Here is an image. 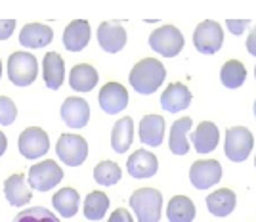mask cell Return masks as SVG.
Returning a JSON list of instances; mask_svg holds the SVG:
<instances>
[{
    "label": "cell",
    "mask_w": 256,
    "mask_h": 222,
    "mask_svg": "<svg viewBox=\"0 0 256 222\" xmlns=\"http://www.w3.org/2000/svg\"><path fill=\"white\" fill-rule=\"evenodd\" d=\"M126 170L132 178H151L159 170V161L148 149H136L128 157Z\"/></svg>",
    "instance_id": "cell-14"
},
{
    "label": "cell",
    "mask_w": 256,
    "mask_h": 222,
    "mask_svg": "<svg viewBox=\"0 0 256 222\" xmlns=\"http://www.w3.org/2000/svg\"><path fill=\"white\" fill-rule=\"evenodd\" d=\"M122 176V170L115 161H102L94 167V180L100 186H115Z\"/></svg>",
    "instance_id": "cell-30"
},
{
    "label": "cell",
    "mask_w": 256,
    "mask_h": 222,
    "mask_svg": "<svg viewBox=\"0 0 256 222\" xmlns=\"http://www.w3.org/2000/svg\"><path fill=\"white\" fill-rule=\"evenodd\" d=\"M218 140H220V130L214 125L212 121H203L201 125H197L195 132L192 134V142L197 153H210L216 146H218Z\"/></svg>",
    "instance_id": "cell-20"
},
{
    "label": "cell",
    "mask_w": 256,
    "mask_h": 222,
    "mask_svg": "<svg viewBox=\"0 0 256 222\" xmlns=\"http://www.w3.org/2000/svg\"><path fill=\"white\" fill-rule=\"evenodd\" d=\"M42 77H44V85L48 86L50 90H58L60 86L64 85L65 64H64V58L58 52H48L44 56Z\"/></svg>",
    "instance_id": "cell-21"
},
{
    "label": "cell",
    "mask_w": 256,
    "mask_h": 222,
    "mask_svg": "<svg viewBox=\"0 0 256 222\" xmlns=\"http://www.w3.org/2000/svg\"><path fill=\"white\" fill-rule=\"evenodd\" d=\"M109 209V197L104 191H90L84 201V216L88 220H102Z\"/></svg>",
    "instance_id": "cell-29"
},
{
    "label": "cell",
    "mask_w": 256,
    "mask_h": 222,
    "mask_svg": "<svg viewBox=\"0 0 256 222\" xmlns=\"http://www.w3.org/2000/svg\"><path fill=\"white\" fill-rule=\"evenodd\" d=\"M224 43V33L220 23L216 22H201L197 29L193 31V44L201 54H216L222 48Z\"/></svg>",
    "instance_id": "cell-8"
},
{
    "label": "cell",
    "mask_w": 256,
    "mask_h": 222,
    "mask_svg": "<svg viewBox=\"0 0 256 222\" xmlns=\"http://www.w3.org/2000/svg\"><path fill=\"white\" fill-rule=\"evenodd\" d=\"M130 207L138 222H159L162 209V193L155 188H140L130 195Z\"/></svg>",
    "instance_id": "cell-2"
},
{
    "label": "cell",
    "mask_w": 256,
    "mask_h": 222,
    "mask_svg": "<svg viewBox=\"0 0 256 222\" xmlns=\"http://www.w3.org/2000/svg\"><path fill=\"white\" fill-rule=\"evenodd\" d=\"M4 195H6L8 203L14 205V207H23V205H27L32 199V191L27 186V180H25L22 172H16V174L6 178V182H4Z\"/></svg>",
    "instance_id": "cell-17"
},
{
    "label": "cell",
    "mask_w": 256,
    "mask_h": 222,
    "mask_svg": "<svg viewBox=\"0 0 256 222\" xmlns=\"http://www.w3.org/2000/svg\"><path fill=\"white\" fill-rule=\"evenodd\" d=\"M78 203H80V195L75 188H62L56 191L52 197L54 209L60 212V216L65 218H73L78 211Z\"/></svg>",
    "instance_id": "cell-24"
},
{
    "label": "cell",
    "mask_w": 256,
    "mask_h": 222,
    "mask_svg": "<svg viewBox=\"0 0 256 222\" xmlns=\"http://www.w3.org/2000/svg\"><path fill=\"white\" fill-rule=\"evenodd\" d=\"M140 142H144L146 146L157 148L162 144L164 138V119L160 115H146L140 121Z\"/></svg>",
    "instance_id": "cell-18"
},
{
    "label": "cell",
    "mask_w": 256,
    "mask_h": 222,
    "mask_svg": "<svg viewBox=\"0 0 256 222\" xmlns=\"http://www.w3.org/2000/svg\"><path fill=\"white\" fill-rule=\"evenodd\" d=\"M100 106L107 115H115L128 106V92L120 83H107L100 90Z\"/></svg>",
    "instance_id": "cell-13"
},
{
    "label": "cell",
    "mask_w": 256,
    "mask_h": 222,
    "mask_svg": "<svg viewBox=\"0 0 256 222\" xmlns=\"http://www.w3.org/2000/svg\"><path fill=\"white\" fill-rule=\"evenodd\" d=\"M193 121L190 117H184L174 121L170 128V140H168V148L174 155H186L190 151V142H188V130L192 128Z\"/></svg>",
    "instance_id": "cell-26"
},
{
    "label": "cell",
    "mask_w": 256,
    "mask_h": 222,
    "mask_svg": "<svg viewBox=\"0 0 256 222\" xmlns=\"http://www.w3.org/2000/svg\"><path fill=\"white\" fill-rule=\"evenodd\" d=\"M16 29V20H0V41L10 39Z\"/></svg>",
    "instance_id": "cell-33"
},
{
    "label": "cell",
    "mask_w": 256,
    "mask_h": 222,
    "mask_svg": "<svg viewBox=\"0 0 256 222\" xmlns=\"http://www.w3.org/2000/svg\"><path fill=\"white\" fill-rule=\"evenodd\" d=\"M98 43L107 54H117L126 44V31L118 22H104L98 27Z\"/></svg>",
    "instance_id": "cell-11"
},
{
    "label": "cell",
    "mask_w": 256,
    "mask_h": 222,
    "mask_svg": "<svg viewBox=\"0 0 256 222\" xmlns=\"http://www.w3.org/2000/svg\"><path fill=\"white\" fill-rule=\"evenodd\" d=\"M90 23L86 20L71 22L64 31V46L69 52H80L90 43Z\"/></svg>",
    "instance_id": "cell-16"
},
{
    "label": "cell",
    "mask_w": 256,
    "mask_h": 222,
    "mask_svg": "<svg viewBox=\"0 0 256 222\" xmlns=\"http://www.w3.org/2000/svg\"><path fill=\"white\" fill-rule=\"evenodd\" d=\"M190 104H192V92L182 83H170L166 86V90L160 94V106L164 111H170V113L184 111L190 107Z\"/></svg>",
    "instance_id": "cell-15"
},
{
    "label": "cell",
    "mask_w": 256,
    "mask_h": 222,
    "mask_svg": "<svg viewBox=\"0 0 256 222\" xmlns=\"http://www.w3.org/2000/svg\"><path fill=\"white\" fill-rule=\"evenodd\" d=\"M254 117H256V102H254Z\"/></svg>",
    "instance_id": "cell-39"
},
{
    "label": "cell",
    "mask_w": 256,
    "mask_h": 222,
    "mask_svg": "<svg viewBox=\"0 0 256 222\" xmlns=\"http://www.w3.org/2000/svg\"><path fill=\"white\" fill-rule=\"evenodd\" d=\"M166 216L170 222H192L195 218V205L186 195H174L168 201Z\"/></svg>",
    "instance_id": "cell-27"
},
{
    "label": "cell",
    "mask_w": 256,
    "mask_h": 222,
    "mask_svg": "<svg viewBox=\"0 0 256 222\" xmlns=\"http://www.w3.org/2000/svg\"><path fill=\"white\" fill-rule=\"evenodd\" d=\"M62 119L67 127L71 128H82L90 121V106L84 98L71 96L67 98L62 106Z\"/></svg>",
    "instance_id": "cell-12"
},
{
    "label": "cell",
    "mask_w": 256,
    "mask_h": 222,
    "mask_svg": "<svg viewBox=\"0 0 256 222\" xmlns=\"http://www.w3.org/2000/svg\"><path fill=\"white\" fill-rule=\"evenodd\" d=\"M220 79H222V85L226 88H232V90L239 88L246 79L245 65L241 64L239 60H228L222 65V69H220Z\"/></svg>",
    "instance_id": "cell-28"
},
{
    "label": "cell",
    "mask_w": 256,
    "mask_h": 222,
    "mask_svg": "<svg viewBox=\"0 0 256 222\" xmlns=\"http://www.w3.org/2000/svg\"><path fill=\"white\" fill-rule=\"evenodd\" d=\"M0 77H2V62H0Z\"/></svg>",
    "instance_id": "cell-38"
},
{
    "label": "cell",
    "mask_w": 256,
    "mask_h": 222,
    "mask_svg": "<svg viewBox=\"0 0 256 222\" xmlns=\"http://www.w3.org/2000/svg\"><path fill=\"white\" fill-rule=\"evenodd\" d=\"M222 178V165L216 159H201L195 161L190 169V180L197 190H206Z\"/></svg>",
    "instance_id": "cell-10"
},
{
    "label": "cell",
    "mask_w": 256,
    "mask_h": 222,
    "mask_svg": "<svg viewBox=\"0 0 256 222\" xmlns=\"http://www.w3.org/2000/svg\"><path fill=\"white\" fill-rule=\"evenodd\" d=\"M12 222H60V218L44 207H31L20 212Z\"/></svg>",
    "instance_id": "cell-31"
},
{
    "label": "cell",
    "mask_w": 256,
    "mask_h": 222,
    "mask_svg": "<svg viewBox=\"0 0 256 222\" xmlns=\"http://www.w3.org/2000/svg\"><path fill=\"white\" fill-rule=\"evenodd\" d=\"M132 140H134V121L130 117H122L111 130V148L117 153H124L132 146Z\"/></svg>",
    "instance_id": "cell-25"
},
{
    "label": "cell",
    "mask_w": 256,
    "mask_h": 222,
    "mask_svg": "<svg viewBox=\"0 0 256 222\" xmlns=\"http://www.w3.org/2000/svg\"><path fill=\"white\" fill-rule=\"evenodd\" d=\"M54 31L44 23H29L20 33V44L25 48H44L52 43Z\"/></svg>",
    "instance_id": "cell-19"
},
{
    "label": "cell",
    "mask_w": 256,
    "mask_h": 222,
    "mask_svg": "<svg viewBox=\"0 0 256 222\" xmlns=\"http://www.w3.org/2000/svg\"><path fill=\"white\" fill-rule=\"evenodd\" d=\"M237 205V195L234 190L230 188H220V190L212 191L208 197H206V207L208 211L212 212V216L218 218H224L228 214H232Z\"/></svg>",
    "instance_id": "cell-22"
},
{
    "label": "cell",
    "mask_w": 256,
    "mask_h": 222,
    "mask_svg": "<svg viewBox=\"0 0 256 222\" xmlns=\"http://www.w3.org/2000/svg\"><path fill=\"white\" fill-rule=\"evenodd\" d=\"M254 77H256V67H254Z\"/></svg>",
    "instance_id": "cell-40"
},
{
    "label": "cell",
    "mask_w": 256,
    "mask_h": 222,
    "mask_svg": "<svg viewBox=\"0 0 256 222\" xmlns=\"http://www.w3.org/2000/svg\"><path fill=\"white\" fill-rule=\"evenodd\" d=\"M150 46L164 58H174L184 48V35L174 25H162L157 31L151 33Z\"/></svg>",
    "instance_id": "cell-6"
},
{
    "label": "cell",
    "mask_w": 256,
    "mask_h": 222,
    "mask_svg": "<svg viewBox=\"0 0 256 222\" xmlns=\"http://www.w3.org/2000/svg\"><path fill=\"white\" fill-rule=\"evenodd\" d=\"M166 79V69L155 58H144L138 64L132 67L130 71V85L138 94H153L155 90H159V86L164 83Z\"/></svg>",
    "instance_id": "cell-1"
},
{
    "label": "cell",
    "mask_w": 256,
    "mask_h": 222,
    "mask_svg": "<svg viewBox=\"0 0 256 222\" xmlns=\"http://www.w3.org/2000/svg\"><path fill=\"white\" fill-rule=\"evenodd\" d=\"M56 153L69 167L82 165L88 157V144L78 134H62L56 144Z\"/></svg>",
    "instance_id": "cell-7"
},
{
    "label": "cell",
    "mask_w": 256,
    "mask_h": 222,
    "mask_svg": "<svg viewBox=\"0 0 256 222\" xmlns=\"http://www.w3.org/2000/svg\"><path fill=\"white\" fill-rule=\"evenodd\" d=\"M254 146V136L246 127H232L226 130L224 151L226 157L234 163H243Z\"/></svg>",
    "instance_id": "cell-3"
},
{
    "label": "cell",
    "mask_w": 256,
    "mask_h": 222,
    "mask_svg": "<svg viewBox=\"0 0 256 222\" xmlns=\"http://www.w3.org/2000/svg\"><path fill=\"white\" fill-rule=\"evenodd\" d=\"M246 50H248V54L256 56V27L250 31L248 39H246Z\"/></svg>",
    "instance_id": "cell-36"
},
{
    "label": "cell",
    "mask_w": 256,
    "mask_h": 222,
    "mask_svg": "<svg viewBox=\"0 0 256 222\" xmlns=\"http://www.w3.org/2000/svg\"><path fill=\"white\" fill-rule=\"evenodd\" d=\"M248 23H250L248 20H239V22H235V20H228V29L234 33V35H241L243 29H245Z\"/></svg>",
    "instance_id": "cell-35"
},
{
    "label": "cell",
    "mask_w": 256,
    "mask_h": 222,
    "mask_svg": "<svg viewBox=\"0 0 256 222\" xmlns=\"http://www.w3.org/2000/svg\"><path fill=\"white\" fill-rule=\"evenodd\" d=\"M64 178V170L54 159H44L29 169V186L32 190L48 191L58 186Z\"/></svg>",
    "instance_id": "cell-5"
},
{
    "label": "cell",
    "mask_w": 256,
    "mask_h": 222,
    "mask_svg": "<svg viewBox=\"0 0 256 222\" xmlns=\"http://www.w3.org/2000/svg\"><path fill=\"white\" fill-rule=\"evenodd\" d=\"M69 85L75 92H90L98 85V71L90 64H78L71 69Z\"/></svg>",
    "instance_id": "cell-23"
},
{
    "label": "cell",
    "mask_w": 256,
    "mask_h": 222,
    "mask_svg": "<svg viewBox=\"0 0 256 222\" xmlns=\"http://www.w3.org/2000/svg\"><path fill=\"white\" fill-rule=\"evenodd\" d=\"M6 148H8V140H6V134H4L2 130H0V157L4 155Z\"/></svg>",
    "instance_id": "cell-37"
},
{
    "label": "cell",
    "mask_w": 256,
    "mask_h": 222,
    "mask_svg": "<svg viewBox=\"0 0 256 222\" xmlns=\"http://www.w3.org/2000/svg\"><path fill=\"white\" fill-rule=\"evenodd\" d=\"M18 148L25 159H38L48 153L50 149V140L48 134L40 127H29L20 134Z\"/></svg>",
    "instance_id": "cell-9"
},
{
    "label": "cell",
    "mask_w": 256,
    "mask_h": 222,
    "mask_svg": "<svg viewBox=\"0 0 256 222\" xmlns=\"http://www.w3.org/2000/svg\"><path fill=\"white\" fill-rule=\"evenodd\" d=\"M18 117V107L8 96H0V125H14Z\"/></svg>",
    "instance_id": "cell-32"
},
{
    "label": "cell",
    "mask_w": 256,
    "mask_h": 222,
    "mask_svg": "<svg viewBox=\"0 0 256 222\" xmlns=\"http://www.w3.org/2000/svg\"><path fill=\"white\" fill-rule=\"evenodd\" d=\"M254 165H256V159H254Z\"/></svg>",
    "instance_id": "cell-41"
},
{
    "label": "cell",
    "mask_w": 256,
    "mask_h": 222,
    "mask_svg": "<svg viewBox=\"0 0 256 222\" xmlns=\"http://www.w3.org/2000/svg\"><path fill=\"white\" fill-rule=\"evenodd\" d=\"M38 64L29 52H14L8 58V79L16 86H29L36 79Z\"/></svg>",
    "instance_id": "cell-4"
},
{
    "label": "cell",
    "mask_w": 256,
    "mask_h": 222,
    "mask_svg": "<svg viewBox=\"0 0 256 222\" xmlns=\"http://www.w3.org/2000/svg\"><path fill=\"white\" fill-rule=\"evenodd\" d=\"M107 222H134V218L130 216V212L126 209H115Z\"/></svg>",
    "instance_id": "cell-34"
}]
</instances>
